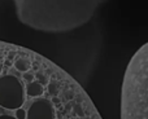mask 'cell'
<instances>
[{"label": "cell", "mask_w": 148, "mask_h": 119, "mask_svg": "<svg viewBox=\"0 0 148 119\" xmlns=\"http://www.w3.org/2000/svg\"><path fill=\"white\" fill-rule=\"evenodd\" d=\"M14 57H16V53H14V52H10V53H8V60H13V58H14Z\"/></svg>", "instance_id": "obj_10"}, {"label": "cell", "mask_w": 148, "mask_h": 119, "mask_svg": "<svg viewBox=\"0 0 148 119\" xmlns=\"http://www.w3.org/2000/svg\"><path fill=\"white\" fill-rule=\"evenodd\" d=\"M25 102V89L14 75L0 76V106L8 110L21 109Z\"/></svg>", "instance_id": "obj_2"}, {"label": "cell", "mask_w": 148, "mask_h": 119, "mask_svg": "<svg viewBox=\"0 0 148 119\" xmlns=\"http://www.w3.org/2000/svg\"><path fill=\"white\" fill-rule=\"evenodd\" d=\"M0 119H16V118H14V117H12V115L3 114V115H0Z\"/></svg>", "instance_id": "obj_9"}, {"label": "cell", "mask_w": 148, "mask_h": 119, "mask_svg": "<svg viewBox=\"0 0 148 119\" xmlns=\"http://www.w3.org/2000/svg\"><path fill=\"white\" fill-rule=\"evenodd\" d=\"M60 119H65V118H60Z\"/></svg>", "instance_id": "obj_13"}, {"label": "cell", "mask_w": 148, "mask_h": 119, "mask_svg": "<svg viewBox=\"0 0 148 119\" xmlns=\"http://www.w3.org/2000/svg\"><path fill=\"white\" fill-rule=\"evenodd\" d=\"M1 71H3V63L0 62V73H1Z\"/></svg>", "instance_id": "obj_12"}, {"label": "cell", "mask_w": 148, "mask_h": 119, "mask_svg": "<svg viewBox=\"0 0 148 119\" xmlns=\"http://www.w3.org/2000/svg\"><path fill=\"white\" fill-rule=\"evenodd\" d=\"M121 119H148V41L135 52L126 67Z\"/></svg>", "instance_id": "obj_1"}, {"label": "cell", "mask_w": 148, "mask_h": 119, "mask_svg": "<svg viewBox=\"0 0 148 119\" xmlns=\"http://www.w3.org/2000/svg\"><path fill=\"white\" fill-rule=\"evenodd\" d=\"M5 65H7V66H10V65H12V61H9V60H5Z\"/></svg>", "instance_id": "obj_11"}, {"label": "cell", "mask_w": 148, "mask_h": 119, "mask_svg": "<svg viewBox=\"0 0 148 119\" xmlns=\"http://www.w3.org/2000/svg\"><path fill=\"white\" fill-rule=\"evenodd\" d=\"M26 117H27V113H26V110H23L22 107H21V109H17L14 112L16 119H26Z\"/></svg>", "instance_id": "obj_7"}, {"label": "cell", "mask_w": 148, "mask_h": 119, "mask_svg": "<svg viewBox=\"0 0 148 119\" xmlns=\"http://www.w3.org/2000/svg\"><path fill=\"white\" fill-rule=\"evenodd\" d=\"M35 78L38 79V83H40L42 86H47V84H48V82H49L48 74H47L46 71H42V70H38Z\"/></svg>", "instance_id": "obj_6"}, {"label": "cell", "mask_w": 148, "mask_h": 119, "mask_svg": "<svg viewBox=\"0 0 148 119\" xmlns=\"http://www.w3.org/2000/svg\"><path fill=\"white\" fill-rule=\"evenodd\" d=\"M22 79L26 80L27 83H31V82L35 80V75H34V73H31V71H27V73H23Z\"/></svg>", "instance_id": "obj_8"}, {"label": "cell", "mask_w": 148, "mask_h": 119, "mask_svg": "<svg viewBox=\"0 0 148 119\" xmlns=\"http://www.w3.org/2000/svg\"><path fill=\"white\" fill-rule=\"evenodd\" d=\"M25 91L27 93V96H30V97H40L44 93V86H42L40 83L34 80L31 83H27Z\"/></svg>", "instance_id": "obj_4"}, {"label": "cell", "mask_w": 148, "mask_h": 119, "mask_svg": "<svg viewBox=\"0 0 148 119\" xmlns=\"http://www.w3.org/2000/svg\"><path fill=\"white\" fill-rule=\"evenodd\" d=\"M26 119H56V107L48 99H38L29 106Z\"/></svg>", "instance_id": "obj_3"}, {"label": "cell", "mask_w": 148, "mask_h": 119, "mask_svg": "<svg viewBox=\"0 0 148 119\" xmlns=\"http://www.w3.org/2000/svg\"><path fill=\"white\" fill-rule=\"evenodd\" d=\"M13 65H14L16 70L20 71V73H27L31 69V61H29L27 58H25V57H17V58L14 60Z\"/></svg>", "instance_id": "obj_5"}]
</instances>
